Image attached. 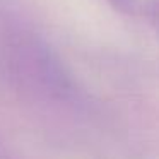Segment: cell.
<instances>
[{"instance_id": "1", "label": "cell", "mask_w": 159, "mask_h": 159, "mask_svg": "<svg viewBox=\"0 0 159 159\" xmlns=\"http://www.w3.org/2000/svg\"><path fill=\"white\" fill-rule=\"evenodd\" d=\"M145 17L159 36V0H147L145 2Z\"/></svg>"}, {"instance_id": "2", "label": "cell", "mask_w": 159, "mask_h": 159, "mask_svg": "<svg viewBox=\"0 0 159 159\" xmlns=\"http://www.w3.org/2000/svg\"><path fill=\"white\" fill-rule=\"evenodd\" d=\"M106 2L125 14H132L137 9V0H106Z\"/></svg>"}]
</instances>
